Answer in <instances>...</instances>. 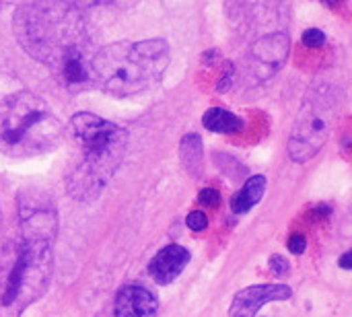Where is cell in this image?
<instances>
[{"mask_svg":"<svg viewBox=\"0 0 352 317\" xmlns=\"http://www.w3.org/2000/svg\"><path fill=\"white\" fill-rule=\"evenodd\" d=\"M70 130L78 153L76 161L70 163L66 190L76 200H93L118 171L126 155L128 134L118 124L89 111L74 113Z\"/></svg>","mask_w":352,"mask_h":317,"instance_id":"6da1fadb","label":"cell"},{"mask_svg":"<svg viewBox=\"0 0 352 317\" xmlns=\"http://www.w3.org/2000/svg\"><path fill=\"white\" fill-rule=\"evenodd\" d=\"M52 237L25 233L0 245V317H21L52 281Z\"/></svg>","mask_w":352,"mask_h":317,"instance_id":"7a4b0ae2","label":"cell"},{"mask_svg":"<svg viewBox=\"0 0 352 317\" xmlns=\"http://www.w3.org/2000/svg\"><path fill=\"white\" fill-rule=\"evenodd\" d=\"M169 64V45L163 39L116 41L91 58L93 85L111 97H128L157 83Z\"/></svg>","mask_w":352,"mask_h":317,"instance_id":"3957f363","label":"cell"},{"mask_svg":"<svg viewBox=\"0 0 352 317\" xmlns=\"http://www.w3.org/2000/svg\"><path fill=\"white\" fill-rule=\"evenodd\" d=\"M21 45L52 70L72 52L82 50V25L64 4H27L14 17Z\"/></svg>","mask_w":352,"mask_h":317,"instance_id":"277c9868","label":"cell"},{"mask_svg":"<svg viewBox=\"0 0 352 317\" xmlns=\"http://www.w3.org/2000/svg\"><path fill=\"white\" fill-rule=\"evenodd\" d=\"M64 128L50 105L19 91L0 103V151L8 157H33L52 151Z\"/></svg>","mask_w":352,"mask_h":317,"instance_id":"5b68a950","label":"cell"},{"mask_svg":"<svg viewBox=\"0 0 352 317\" xmlns=\"http://www.w3.org/2000/svg\"><path fill=\"white\" fill-rule=\"evenodd\" d=\"M336 103L338 99L326 85L309 91L289 136L287 149L295 163H307L322 151L334 124Z\"/></svg>","mask_w":352,"mask_h":317,"instance_id":"8992f818","label":"cell"},{"mask_svg":"<svg viewBox=\"0 0 352 317\" xmlns=\"http://www.w3.org/2000/svg\"><path fill=\"white\" fill-rule=\"evenodd\" d=\"M289 54V35L285 33H272L262 39H258L248 56V70L258 80H266L272 74H276Z\"/></svg>","mask_w":352,"mask_h":317,"instance_id":"52a82bcc","label":"cell"},{"mask_svg":"<svg viewBox=\"0 0 352 317\" xmlns=\"http://www.w3.org/2000/svg\"><path fill=\"white\" fill-rule=\"evenodd\" d=\"M293 297V289L287 285H254L243 291H239L233 297V303L229 307V317H256V314L266 305L274 301H289Z\"/></svg>","mask_w":352,"mask_h":317,"instance_id":"ba28073f","label":"cell"},{"mask_svg":"<svg viewBox=\"0 0 352 317\" xmlns=\"http://www.w3.org/2000/svg\"><path fill=\"white\" fill-rule=\"evenodd\" d=\"M157 297L140 285H126L118 291L113 314L116 317H157Z\"/></svg>","mask_w":352,"mask_h":317,"instance_id":"9c48e42d","label":"cell"},{"mask_svg":"<svg viewBox=\"0 0 352 317\" xmlns=\"http://www.w3.org/2000/svg\"><path fill=\"white\" fill-rule=\"evenodd\" d=\"M188 262H190V252L177 243H171V245L163 248L151 260L148 274L157 285H169L184 272Z\"/></svg>","mask_w":352,"mask_h":317,"instance_id":"30bf717a","label":"cell"},{"mask_svg":"<svg viewBox=\"0 0 352 317\" xmlns=\"http://www.w3.org/2000/svg\"><path fill=\"white\" fill-rule=\"evenodd\" d=\"M264 192H266V177H264V175H254V177H250V179L243 184V188L231 198V210H233L235 215H245V212H250V210L262 200Z\"/></svg>","mask_w":352,"mask_h":317,"instance_id":"8fae6325","label":"cell"},{"mask_svg":"<svg viewBox=\"0 0 352 317\" xmlns=\"http://www.w3.org/2000/svg\"><path fill=\"white\" fill-rule=\"evenodd\" d=\"M202 124L206 130H210L214 134H237L245 126L239 116H235L233 111L223 109V107H210L202 116Z\"/></svg>","mask_w":352,"mask_h":317,"instance_id":"7c38bea8","label":"cell"},{"mask_svg":"<svg viewBox=\"0 0 352 317\" xmlns=\"http://www.w3.org/2000/svg\"><path fill=\"white\" fill-rule=\"evenodd\" d=\"M182 161L190 173H196V169L202 165V142L198 134H188L182 140Z\"/></svg>","mask_w":352,"mask_h":317,"instance_id":"4fadbf2b","label":"cell"},{"mask_svg":"<svg viewBox=\"0 0 352 317\" xmlns=\"http://www.w3.org/2000/svg\"><path fill=\"white\" fill-rule=\"evenodd\" d=\"M301 39H303V45H307V47H320L326 43V33L322 29H307V31H303Z\"/></svg>","mask_w":352,"mask_h":317,"instance_id":"5bb4252c","label":"cell"},{"mask_svg":"<svg viewBox=\"0 0 352 317\" xmlns=\"http://www.w3.org/2000/svg\"><path fill=\"white\" fill-rule=\"evenodd\" d=\"M186 225H188L192 231H204V229L208 227V217H206L202 210H194V212L188 215Z\"/></svg>","mask_w":352,"mask_h":317,"instance_id":"9a60e30c","label":"cell"},{"mask_svg":"<svg viewBox=\"0 0 352 317\" xmlns=\"http://www.w3.org/2000/svg\"><path fill=\"white\" fill-rule=\"evenodd\" d=\"M198 202L204 204V206H210V208H217L221 204V194L212 188H204L200 194H198Z\"/></svg>","mask_w":352,"mask_h":317,"instance_id":"2e32d148","label":"cell"},{"mask_svg":"<svg viewBox=\"0 0 352 317\" xmlns=\"http://www.w3.org/2000/svg\"><path fill=\"white\" fill-rule=\"evenodd\" d=\"M289 250H291V254H295V256H301V254L307 250V239H305V235H301V233H295V235L289 239Z\"/></svg>","mask_w":352,"mask_h":317,"instance_id":"e0dca14e","label":"cell"},{"mask_svg":"<svg viewBox=\"0 0 352 317\" xmlns=\"http://www.w3.org/2000/svg\"><path fill=\"white\" fill-rule=\"evenodd\" d=\"M270 270H272L276 276H285V274L291 270L289 260H285L283 256H272V258H270Z\"/></svg>","mask_w":352,"mask_h":317,"instance_id":"ac0fdd59","label":"cell"},{"mask_svg":"<svg viewBox=\"0 0 352 317\" xmlns=\"http://www.w3.org/2000/svg\"><path fill=\"white\" fill-rule=\"evenodd\" d=\"M233 72H235V68H233V64H227V74L221 78V83H219V91H227L229 87H231V78H233Z\"/></svg>","mask_w":352,"mask_h":317,"instance_id":"d6986e66","label":"cell"},{"mask_svg":"<svg viewBox=\"0 0 352 317\" xmlns=\"http://www.w3.org/2000/svg\"><path fill=\"white\" fill-rule=\"evenodd\" d=\"M351 260H352V252H346V254H344V256L340 258V266H342L344 270H351V268H352Z\"/></svg>","mask_w":352,"mask_h":317,"instance_id":"ffe728a7","label":"cell"}]
</instances>
